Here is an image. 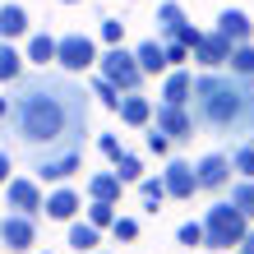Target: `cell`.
I'll list each match as a JSON object with an SVG mask.
<instances>
[{
    "mask_svg": "<svg viewBox=\"0 0 254 254\" xmlns=\"http://www.w3.org/2000/svg\"><path fill=\"white\" fill-rule=\"evenodd\" d=\"M28 33V9L23 5H0V42H14Z\"/></svg>",
    "mask_w": 254,
    "mask_h": 254,
    "instance_id": "19",
    "label": "cell"
},
{
    "mask_svg": "<svg viewBox=\"0 0 254 254\" xmlns=\"http://www.w3.org/2000/svg\"><path fill=\"white\" fill-rule=\"evenodd\" d=\"M190 97H194V74L185 65L167 69V79H162V102H167V107H190Z\"/></svg>",
    "mask_w": 254,
    "mask_h": 254,
    "instance_id": "13",
    "label": "cell"
},
{
    "mask_svg": "<svg viewBox=\"0 0 254 254\" xmlns=\"http://www.w3.org/2000/svg\"><path fill=\"white\" fill-rule=\"evenodd\" d=\"M231 74H241V79H254V42H241V47H231Z\"/></svg>",
    "mask_w": 254,
    "mask_h": 254,
    "instance_id": "24",
    "label": "cell"
},
{
    "mask_svg": "<svg viewBox=\"0 0 254 254\" xmlns=\"http://www.w3.org/2000/svg\"><path fill=\"white\" fill-rule=\"evenodd\" d=\"M231 167H236V176L241 181H254V143H241L231 153Z\"/></svg>",
    "mask_w": 254,
    "mask_h": 254,
    "instance_id": "29",
    "label": "cell"
},
{
    "mask_svg": "<svg viewBox=\"0 0 254 254\" xmlns=\"http://www.w3.org/2000/svg\"><path fill=\"white\" fill-rule=\"evenodd\" d=\"M0 245H5L9 254H28L37 245V217L5 213V222H0Z\"/></svg>",
    "mask_w": 254,
    "mask_h": 254,
    "instance_id": "7",
    "label": "cell"
},
{
    "mask_svg": "<svg viewBox=\"0 0 254 254\" xmlns=\"http://www.w3.org/2000/svg\"><path fill=\"white\" fill-rule=\"evenodd\" d=\"M97 74L111 79L121 93H139V83L148 79L139 61H134V51H125V47H107V56H97Z\"/></svg>",
    "mask_w": 254,
    "mask_h": 254,
    "instance_id": "4",
    "label": "cell"
},
{
    "mask_svg": "<svg viewBox=\"0 0 254 254\" xmlns=\"http://www.w3.org/2000/svg\"><path fill=\"white\" fill-rule=\"evenodd\" d=\"M190 19H185V9L176 5V0H167V5H157V33H167V37H176L185 28Z\"/></svg>",
    "mask_w": 254,
    "mask_h": 254,
    "instance_id": "22",
    "label": "cell"
},
{
    "mask_svg": "<svg viewBox=\"0 0 254 254\" xmlns=\"http://www.w3.org/2000/svg\"><path fill=\"white\" fill-rule=\"evenodd\" d=\"M194 121L222 134H254V79L208 69L194 79Z\"/></svg>",
    "mask_w": 254,
    "mask_h": 254,
    "instance_id": "2",
    "label": "cell"
},
{
    "mask_svg": "<svg viewBox=\"0 0 254 254\" xmlns=\"http://www.w3.org/2000/svg\"><path fill=\"white\" fill-rule=\"evenodd\" d=\"M162 181H167V194H171V199H194V190H199L194 162H185V157H171L167 171H162Z\"/></svg>",
    "mask_w": 254,
    "mask_h": 254,
    "instance_id": "11",
    "label": "cell"
},
{
    "mask_svg": "<svg viewBox=\"0 0 254 254\" xmlns=\"http://www.w3.org/2000/svg\"><path fill=\"white\" fill-rule=\"evenodd\" d=\"M116 116H121L125 125H134V129H139V125H148V121H153V102H148V97H139V93H125V97H121V111H116Z\"/></svg>",
    "mask_w": 254,
    "mask_h": 254,
    "instance_id": "18",
    "label": "cell"
},
{
    "mask_svg": "<svg viewBox=\"0 0 254 254\" xmlns=\"http://www.w3.org/2000/svg\"><path fill=\"white\" fill-rule=\"evenodd\" d=\"M5 116H9V97H0V121H5Z\"/></svg>",
    "mask_w": 254,
    "mask_h": 254,
    "instance_id": "40",
    "label": "cell"
},
{
    "mask_svg": "<svg viewBox=\"0 0 254 254\" xmlns=\"http://www.w3.org/2000/svg\"><path fill=\"white\" fill-rule=\"evenodd\" d=\"M245 231H250V217L236 208L231 199H222L208 208V217H203V236H208V250H236L245 241Z\"/></svg>",
    "mask_w": 254,
    "mask_h": 254,
    "instance_id": "3",
    "label": "cell"
},
{
    "mask_svg": "<svg viewBox=\"0 0 254 254\" xmlns=\"http://www.w3.org/2000/svg\"><path fill=\"white\" fill-rule=\"evenodd\" d=\"M111 236H116V241H125V245L139 241V222H134V217H116L111 222Z\"/></svg>",
    "mask_w": 254,
    "mask_h": 254,
    "instance_id": "32",
    "label": "cell"
},
{
    "mask_svg": "<svg viewBox=\"0 0 254 254\" xmlns=\"http://www.w3.org/2000/svg\"><path fill=\"white\" fill-rule=\"evenodd\" d=\"M116 217H121V213H116V203H93V208H88V222H93L97 231H107Z\"/></svg>",
    "mask_w": 254,
    "mask_h": 254,
    "instance_id": "30",
    "label": "cell"
},
{
    "mask_svg": "<svg viewBox=\"0 0 254 254\" xmlns=\"http://www.w3.org/2000/svg\"><path fill=\"white\" fill-rule=\"evenodd\" d=\"M65 5H79V0H65Z\"/></svg>",
    "mask_w": 254,
    "mask_h": 254,
    "instance_id": "41",
    "label": "cell"
},
{
    "mask_svg": "<svg viewBox=\"0 0 254 254\" xmlns=\"http://www.w3.org/2000/svg\"><path fill=\"white\" fill-rule=\"evenodd\" d=\"M88 93L74 88L65 74H33L19 79V93L9 97V116H5V134H14L23 148L47 157L56 153H74L79 134L88 125Z\"/></svg>",
    "mask_w": 254,
    "mask_h": 254,
    "instance_id": "1",
    "label": "cell"
},
{
    "mask_svg": "<svg viewBox=\"0 0 254 254\" xmlns=\"http://www.w3.org/2000/svg\"><path fill=\"white\" fill-rule=\"evenodd\" d=\"M93 254H102V250H93Z\"/></svg>",
    "mask_w": 254,
    "mask_h": 254,
    "instance_id": "42",
    "label": "cell"
},
{
    "mask_svg": "<svg viewBox=\"0 0 254 254\" xmlns=\"http://www.w3.org/2000/svg\"><path fill=\"white\" fill-rule=\"evenodd\" d=\"M194 61H199L203 69H222V65L231 61V42L213 28V33H203V37H199V47H194Z\"/></svg>",
    "mask_w": 254,
    "mask_h": 254,
    "instance_id": "12",
    "label": "cell"
},
{
    "mask_svg": "<svg viewBox=\"0 0 254 254\" xmlns=\"http://www.w3.org/2000/svg\"><path fill=\"white\" fill-rule=\"evenodd\" d=\"M134 61H139V69H143V74H167V69H171V65H167V51H162V42H157V37L139 42Z\"/></svg>",
    "mask_w": 254,
    "mask_h": 254,
    "instance_id": "17",
    "label": "cell"
},
{
    "mask_svg": "<svg viewBox=\"0 0 254 254\" xmlns=\"http://www.w3.org/2000/svg\"><path fill=\"white\" fill-rule=\"evenodd\" d=\"M69 245L79 250V254H93V250L102 245V231H97L88 217H83V222H69Z\"/></svg>",
    "mask_w": 254,
    "mask_h": 254,
    "instance_id": "20",
    "label": "cell"
},
{
    "mask_svg": "<svg viewBox=\"0 0 254 254\" xmlns=\"http://www.w3.org/2000/svg\"><path fill=\"white\" fill-rule=\"evenodd\" d=\"M79 208H83L79 194H74L69 185H56V190L47 194V203H42V213L56 217V222H74V217H79Z\"/></svg>",
    "mask_w": 254,
    "mask_h": 254,
    "instance_id": "14",
    "label": "cell"
},
{
    "mask_svg": "<svg viewBox=\"0 0 254 254\" xmlns=\"http://www.w3.org/2000/svg\"><path fill=\"white\" fill-rule=\"evenodd\" d=\"M97 148H102V157H107L111 167H116V162H121V153H125V148H121V139H116V134H102V139H97Z\"/></svg>",
    "mask_w": 254,
    "mask_h": 254,
    "instance_id": "34",
    "label": "cell"
},
{
    "mask_svg": "<svg viewBox=\"0 0 254 254\" xmlns=\"http://www.w3.org/2000/svg\"><path fill=\"white\" fill-rule=\"evenodd\" d=\"M199 37H203V33H199V28H194V23H185V28H181V33H176V37H167V42H185V47L194 51V47H199Z\"/></svg>",
    "mask_w": 254,
    "mask_h": 254,
    "instance_id": "37",
    "label": "cell"
},
{
    "mask_svg": "<svg viewBox=\"0 0 254 254\" xmlns=\"http://www.w3.org/2000/svg\"><path fill=\"white\" fill-rule=\"evenodd\" d=\"M93 97H97L107 111H121V97H125V93H121L111 79H102V74H97V79H93Z\"/></svg>",
    "mask_w": 254,
    "mask_h": 254,
    "instance_id": "26",
    "label": "cell"
},
{
    "mask_svg": "<svg viewBox=\"0 0 254 254\" xmlns=\"http://www.w3.org/2000/svg\"><path fill=\"white\" fill-rule=\"evenodd\" d=\"M28 61H33V65H51L56 61V37L51 33H37L33 42H28Z\"/></svg>",
    "mask_w": 254,
    "mask_h": 254,
    "instance_id": "25",
    "label": "cell"
},
{
    "mask_svg": "<svg viewBox=\"0 0 254 254\" xmlns=\"http://www.w3.org/2000/svg\"><path fill=\"white\" fill-rule=\"evenodd\" d=\"M236 250H241V254H254V222H250V231H245V241L236 245Z\"/></svg>",
    "mask_w": 254,
    "mask_h": 254,
    "instance_id": "38",
    "label": "cell"
},
{
    "mask_svg": "<svg viewBox=\"0 0 254 254\" xmlns=\"http://www.w3.org/2000/svg\"><path fill=\"white\" fill-rule=\"evenodd\" d=\"M231 203L254 222V181H236V185H231Z\"/></svg>",
    "mask_w": 254,
    "mask_h": 254,
    "instance_id": "27",
    "label": "cell"
},
{
    "mask_svg": "<svg viewBox=\"0 0 254 254\" xmlns=\"http://www.w3.org/2000/svg\"><path fill=\"white\" fill-rule=\"evenodd\" d=\"M56 65H61L65 74H83V69H93V65H97V47H93V37H88V33H65V37H56Z\"/></svg>",
    "mask_w": 254,
    "mask_h": 254,
    "instance_id": "5",
    "label": "cell"
},
{
    "mask_svg": "<svg viewBox=\"0 0 254 254\" xmlns=\"http://www.w3.org/2000/svg\"><path fill=\"white\" fill-rule=\"evenodd\" d=\"M153 121H157V129L167 134V139H194V125H199L190 107H167V102L153 111Z\"/></svg>",
    "mask_w": 254,
    "mask_h": 254,
    "instance_id": "9",
    "label": "cell"
},
{
    "mask_svg": "<svg viewBox=\"0 0 254 254\" xmlns=\"http://www.w3.org/2000/svg\"><path fill=\"white\" fill-rule=\"evenodd\" d=\"M23 61L28 56L14 51V42H0V83H19L23 79Z\"/></svg>",
    "mask_w": 254,
    "mask_h": 254,
    "instance_id": "21",
    "label": "cell"
},
{
    "mask_svg": "<svg viewBox=\"0 0 254 254\" xmlns=\"http://www.w3.org/2000/svg\"><path fill=\"white\" fill-rule=\"evenodd\" d=\"M148 153H157V157H167V153H171V139H167L157 125H153V134H148Z\"/></svg>",
    "mask_w": 254,
    "mask_h": 254,
    "instance_id": "36",
    "label": "cell"
},
{
    "mask_svg": "<svg viewBox=\"0 0 254 254\" xmlns=\"http://www.w3.org/2000/svg\"><path fill=\"white\" fill-rule=\"evenodd\" d=\"M42 203H47V194H42V185L33 181V176H9V181H5V208H9V213L37 217Z\"/></svg>",
    "mask_w": 254,
    "mask_h": 254,
    "instance_id": "6",
    "label": "cell"
},
{
    "mask_svg": "<svg viewBox=\"0 0 254 254\" xmlns=\"http://www.w3.org/2000/svg\"><path fill=\"white\" fill-rule=\"evenodd\" d=\"M116 176H121L125 185H139V181H143V162L134 157V153H121V162H116Z\"/></svg>",
    "mask_w": 254,
    "mask_h": 254,
    "instance_id": "28",
    "label": "cell"
},
{
    "mask_svg": "<svg viewBox=\"0 0 254 254\" xmlns=\"http://www.w3.org/2000/svg\"><path fill=\"white\" fill-rule=\"evenodd\" d=\"M162 51H167V65H171V69H176V65H185L190 56H194V51L185 47V42H167V47H162Z\"/></svg>",
    "mask_w": 254,
    "mask_h": 254,
    "instance_id": "35",
    "label": "cell"
},
{
    "mask_svg": "<svg viewBox=\"0 0 254 254\" xmlns=\"http://www.w3.org/2000/svg\"><path fill=\"white\" fill-rule=\"evenodd\" d=\"M102 42H107V47H121L125 42V23L121 19H102Z\"/></svg>",
    "mask_w": 254,
    "mask_h": 254,
    "instance_id": "33",
    "label": "cell"
},
{
    "mask_svg": "<svg viewBox=\"0 0 254 254\" xmlns=\"http://www.w3.org/2000/svg\"><path fill=\"white\" fill-rule=\"evenodd\" d=\"M217 33L227 37L231 47H241V42H250V37H254V23H250V14H241V9H222Z\"/></svg>",
    "mask_w": 254,
    "mask_h": 254,
    "instance_id": "16",
    "label": "cell"
},
{
    "mask_svg": "<svg viewBox=\"0 0 254 254\" xmlns=\"http://www.w3.org/2000/svg\"><path fill=\"white\" fill-rule=\"evenodd\" d=\"M74 171H83V148H74V153H56V157H42L37 162V181H47V185L69 181Z\"/></svg>",
    "mask_w": 254,
    "mask_h": 254,
    "instance_id": "10",
    "label": "cell"
},
{
    "mask_svg": "<svg viewBox=\"0 0 254 254\" xmlns=\"http://www.w3.org/2000/svg\"><path fill=\"white\" fill-rule=\"evenodd\" d=\"M121 190H125V181H121L116 171L88 176V199H93V203H121Z\"/></svg>",
    "mask_w": 254,
    "mask_h": 254,
    "instance_id": "15",
    "label": "cell"
},
{
    "mask_svg": "<svg viewBox=\"0 0 254 254\" xmlns=\"http://www.w3.org/2000/svg\"><path fill=\"white\" fill-rule=\"evenodd\" d=\"M231 157L227 153H208V157H199L194 162V176H199V190H227L231 185Z\"/></svg>",
    "mask_w": 254,
    "mask_h": 254,
    "instance_id": "8",
    "label": "cell"
},
{
    "mask_svg": "<svg viewBox=\"0 0 254 254\" xmlns=\"http://www.w3.org/2000/svg\"><path fill=\"white\" fill-rule=\"evenodd\" d=\"M0 181H9V148H0Z\"/></svg>",
    "mask_w": 254,
    "mask_h": 254,
    "instance_id": "39",
    "label": "cell"
},
{
    "mask_svg": "<svg viewBox=\"0 0 254 254\" xmlns=\"http://www.w3.org/2000/svg\"><path fill=\"white\" fill-rule=\"evenodd\" d=\"M139 199L157 213V208L171 199V194H167V181H162V176H143V181H139Z\"/></svg>",
    "mask_w": 254,
    "mask_h": 254,
    "instance_id": "23",
    "label": "cell"
},
{
    "mask_svg": "<svg viewBox=\"0 0 254 254\" xmlns=\"http://www.w3.org/2000/svg\"><path fill=\"white\" fill-rule=\"evenodd\" d=\"M176 241L181 245H208V236H203V222H181V231H176Z\"/></svg>",
    "mask_w": 254,
    "mask_h": 254,
    "instance_id": "31",
    "label": "cell"
}]
</instances>
